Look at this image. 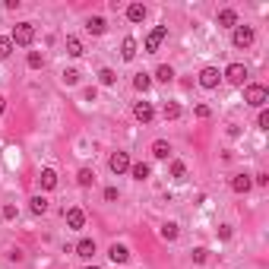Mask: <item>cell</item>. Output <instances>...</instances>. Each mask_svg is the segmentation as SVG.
<instances>
[{"mask_svg": "<svg viewBox=\"0 0 269 269\" xmlns=\"http://www.w3.org/2000/svg\"><path fill=\"white\" fill-rule=\"evenodd\" d=\"M10 42H13V45H19V48H29V45L35 42V26H32V23H19V26L13 29Z\"/></svg>", "mask_w": 269, "mask_h": 269, "instance_id": "cell-1", "label": "cell"}, {"mask_svg": "<svg viewBox=\"0 0 269 269\" xmlns=\"http://www.w3.org/2000/svg\"><path fill=\"white\" fill-rule=\"evenodd\" d=\"M244 101L254 105V108H263V105L269 101V89H266V86H257V82L247 86V89H244Z\"/></svg>", "mask_w": 269, "mask_h": 269, "instance_id": "cell-2", "label": "cell"}, {"mask_svg": "<svg viewBox=\"0 0 269 269\" xmlns=\"http://www.w3.org/2000/svg\"><path fill=\"white\" fill-rule=\"evenodd\" d=\"M254 38H257L254 26H235V32H231V45H235V48H250Z\"/></svg>", "mask_w": 269, "mask_h": 269, "instance_id": "cell-3", "label": "cell"}, {"mask_svg": "<svg viewBox=\"0 0 269 269\" xmlns=\"http://www.w3.org/2000/svg\"><path fill=\"white\" fill-rule=\"evenodd\" d=\"M165 38H168V26H155V29L146 35V45H142V48H146V54H155Z\"/></svg>", "mask_w": 269, "mask_h": 269, "instance_id": "cell-4", "label": "cell"}, {"mask_svg": "<svg viewBox=\"0 0 269 269\" xmlns=\"http://www.w3.org/2000/svg\"><path fill=\"white\" fill-rule=\"evenodd\" d=\"M222 76H225L231 86H244V82H247V67H244V64H228Z\"/></svg>", "mask_w": 269, "mask_h": 269, "instance_id": "cell-5", "label": "cell"}, {"mask_svg": "<svg viewBox=\"0 0 269 269\" xmlns=\"http://www.w3.org/2000/svg\"><path fill=\"white\" fill-rule=\"evenodd\" d=\"M130 165H133V161H130V155H127V152H114L111 158H108V168H111L114 174H123V171H130Z\"/></svg>", "mask_w": 269, "mask_h": 269, "instance_id": "cell-6", "label": "cell"}, {"mask_svg": "<svg viewBox=\"0 0 269 269\" xmlns=\"http://www.w3.org/2000/svg\"><path fill=\"white\" fill-rule=\"evenodd\" d=\"M219 82H222V73H219L215 67H203V70H200V86H203V89H215Z\"/></svg>", "mask_w": 269, "mask_h": 269, "instance_id": "cell-7", "label": "cell"}, {"mask_svg": "<svg viewBox=\"0 0 269 269\" xmlns=\"http://www.w3.org/2000/svg\"><path fill=\"white\" fill-rule=\"evenodd\" d=\"M250 187H254V174L241 171V174L231 177V190H235V193H250Z\"/></svg>", "mask_w": 269, "mask_h": 269, "instance_id": "cell-8", "label": "cell"}, {"mask_svg": "<svg viewBox=\"0 0 269 269\" xmlns=\"http://www.w3.org/2000/svg\"><path fill=\"white\" fill-rule=\"evenodd\" d=\"M133 117H136L139 123H152V117H155V108H152L149 101H136V105H133Z\"/></svg>", "mask_w": 269, "mask_h": 269, "instance_id": "cell-9", "label": "cell"}, {"mask_svg": "<svg viewBox=\"0 0 269 269\" xmlns=\"http://www.w3.org/2000/svg\"><path fill=\"white\" fill-rule=\"evenodd\" d=\"M76 257L92 260V257H95V241H92V238H82V241L76 244Z\"/></svg>", "mask_w": 269, "mask_h": 269, "instance_id": "cell-10", "label": "cell"}, {"mask_svg": "<svg viewBox=\"0 0 269 269\" xmlns=\"http://www.w3.org/2000/svg\"><path fill=\"white\" fill-rule=\"evenodd\" d=\"M67 225H70V228H82V225H86V212H82L79 206L67 209Z\"/></svg>", "mask_w": 269, "mask_h": 269, "instance_id": "cell-11", "label": "cell"}, {"mask_svg": "<svg viewBox=\"0 0 269 269\" xmlns=\"http://www.w3.org/2000/svg\"><path fill=\"white\" fill-rule=\"evenodd\" d=\"M149 174H152V168L146 165V161H136V165H130V177H133V181H149Z\"/></svg>", "mask_w": 269, "mask_h": 269, "instance_id": "cell-12", "label": "cell"}, {"mask_svg": "<svg viewBox=\"0 0 269 269\" xmlns=\"http://www.w3.org/2000/svg\"><path fill=\"white\" fill-rule=\"evenodd\" d=\"M136 48H139L136 38H130V35H127V38L120 42V57H123V60H133V57H136Z\"/></svg>", "mask_w": 269, "mask_h": 269, "instance_id": "cell-13", "label": "cell"}, {"mask_svg": "<svg viewBox=\"0 0 269 269\" xmlns=\"http://www.w3.org/2000/svg\"><path fill=\"white\" fill-rule=\"evenodd\" d=\"M108 257H111L114 263H127V260H130V250L123 247V244H111V250H108Z\"/></svg>", "mask_w": 269, "mask_h": 269, "instance_id": "cell-14", "label": "cell"}, {"mask_svg": "<svg viewBox=\"0 0 269 269\" xmlns=\"http://www.w3.org/2000/svg\"><path fill=\"white\" fill-rule=\"evenodd\" d=\"M38 181H42V190H54V187H57V171H54V168H45Z\"/></svg>", "mask_w": 269, "mask_h": 269, "instance_id": "cell-15", "label": "cell"}, {"mask_svg": "<svg viewBox=\"0 0 269 269\" xmlns=\"http://www.w3.org/2000/svg\"><path fill=\"white\" fill-rule=\"evenodd\" d=\"M86 29L92 32V35H105V29H108V23H105V16H89V23H86Z\"/></svg>", "mask_w": 269, "mask_h": 269, "instance_id": "cell-16", "label": "cell"}, {"mask_svg": "<svg viewBox=\"0 0 269 269\" xmlns=\"http://www.w3.org/2000/svg\"><path fill=\"white\" fill-rule=\"evenodd\" d=\"M127 19L130 23H142V19H146V7H142V4H130L127 7Z\"/></svg>", "mask_w": 269, "mask_h": 269, "instance_id": "cell-17", "label": "cell"}, {"mask_svg": "<svg viewBox=\"0 0 269 269\" xmlns=\"http://www.w3.org/2000/svg\"><path fill=\"white\" fill-rule=\"evenodd\" d=\"M48 200H45V196H32V200H29V209H32V215H45L48 212Z\"/></svg>", "mask_w": 269, "mask_h": 269, "instance_id": "cell-18", "label": "cell"}, {"mask_svg": "<svg viewBox=\"0 0 269 269\" xmlns=\"http://www.w3.org/2000/svg\"><path fill=\"white\" fill-rule=\"evenodd\" d=\"M219 26L235 29V26H238V13H235V10H222V13H219Z\"/></svg>", "mask_w": 269, "mask_h": 269, "instance_id": "cell-19", "label": "cell"}, {"mask_svg": "<svg viewBox=\"0 0 269 269\" xmlns=\"http://www.w3.org/2000/svg\"><path fill=\"white\" fill-rule=\"evenodd\" d=\"M152 155H155V158H168V155H171V142L155 139V142H152Z\"/></svg>", "mask_w": 269, "mask_h": 269, "instance_id": "cell-20", "label": "cell"}, {"mask_svg": "<svg viewBox=\"0 0 269 269\" xmlns=\"http://www.w3.org/2000/svg\"><path fill=\"white\" fill-rule=\"evenodd\" d=\"M76 184H79V187H92V184H95V171H92V168H79Z\"/></svg>", "mask_w": 269, "mask_h": 269, "instance_id": "cell-21", "label": "cell"}, {"mask_svg": "<svg viewBox=\"0 0 269 269\" xmlns=\"http://www.w3.org/2000/svg\"><path fill=\"white\" fill-rule=\"evenodd\" d=\"M149 86H152V76L149 73H136L133 76V89H136V92H149Z\"/></svg>", "mask_w": 269, "mask_h": 269, "instance_id": "cell-22", "label": "cell"}, {"mask_svg": "<svg viewBox=\"0 0 269 269\" xmlns=\"http://www.w3.org/2000/svg\"><path fill=\"white\" fill-rule=\"evenodd\" d=\"M177 235H181L177 222H165V225H161V238H165V241H177Z\"/></svg>", "mask_w": 269, "mask_h": 269, "instance_id": "cell-23", "label": "cell"}, {"mask_svg": "<svg viewBox=\"0 0 269 269\" xmlns=\"http://www.w3.org/2000/svg\"><path fill=\"white\" fill-rule=\"evenodd\" d=\"M168 174L174 177V181H184V177H187V165H184V161H171Z\"/></svg>", "mask_w": 269, "mask_h": 269, "instance_id": "cell-24", "label": "cell"}, {"mask_svg": "<svg viewBox=\"0 0 269 269\" xmlns=\"http://www.w3.org/2000/svg\"><path fill=\"white\" fill-rule=\"evenodd\" d=\"M155 79H158V82H174V70H171L168 64H161V67L155 70Z\"/></svg>", "mask_w": 269, "mask_h": 269, "instance_id": "cell-25", "label": "cell"}, {"mask_svg": "<svg viewBox=\"0 0 269 269\" xmlns=\"http://www.w3.org/2000/svg\"><path fill=\"white\" fill-rule=\"evenodd\" d=\"M161 114H165V120H177V117H181V105H177V101H165V111H161Z\"/></svg>", "mask_w": 269, "mask_h": 269, "instance_id": "cell-26", "label": "cell"}, {"mask_svg": "<svg viewBox=\"0 0 269 269\" xmlns=\"http://www.w3.org/2000/svg\"><path fill=\"white\" fill-rule=\"evenodd\" d=\"M67 54H70V57H79V54H82V42L73 38V35L67 38Z\"/></svg>", "mask_w": 269, "mask_h": 269, "instance_id": "cell-27", "label": "cell"}, {"mask_svg": "<svg viewBox=\"0 0 269 269\" xmlns=\"http://www.w3.org/2000/svg\"><path fill=\"white\" fill-rule=\"evenodd\" d=\"M98 82H101V86H114V82H117V73H114L111 67H105L101 73H98Z\"/></svg>", "mask_w": 269, "mask_h": 269, "instance_id": "cell-28", "label": "cell"}, {"mask_svg": "<svg viewBox=\"0 0 269 269\" xmlns=\"http://www.w3.org/2000/svg\"><path fill=\"white\" fill-rule=\"evenodd\" d=\"M60 79H64L67 86H76V82H79V70H73V67H67L64 73H60Z\"/></svg>", "mask_w": 269, "mask_h": 269, "instance_id": "cell-29", "label": "cell"}, {"mask_svg": "<svg viewBox=\"0 0 269 269\" xmlns=\"http://www.w3.org/2000/svg\"><path fill=\"white\" fill-rule=\"evenodd\" d=\"M10 54H13V42L7 38V35H0V60H7Z\"/></svg>", "mask_w": 269, "mask_h": 269, "instance_id": "cell-30", "label": "cell"}, {"mask_svg": "<svg viewBox=\"0 0 269 269\" xmlns=\"http://www.w3.org/2000/svg\"><path fill=\"white\" fill-rule=\"evenodd\" d=\"M26 64H29L32 70H38V67L45 64V57H42V54H38V51H29V57H26Z\"/></svg>", "mask_w": 269, "mask_h": 269, "instance_id": "cell-31", "label": "cell"}, {"mask_svg": "<svg viewBox=\"0 0 269 269\" xmlns=\"http://www.w3.org/2000/svg\"><path fill=\"white\" fill-rule=\"evenodd\" d=\"M206 257H209L206 247H196V250H193V263H206Z\"/></svg>", "mask_w": 269, "mask_h": 269, "instance_id": "cell-32", "label": "cell"}, {"mask_svg": "<svg viewBox=\"0 0 269 269\" xmlns=\"http://www.w3.org/2000/svg\"><path fill=\"white\" fill-rule=\"evenodd\" d=\"M200 120H206V117H212V111H209V105H196V111H193Z\"/></svg>", "mask_w": 269, "mask_h": 269, "instance_id": "cell-33", "label": "cell"}, {"mask_svg": "<svg viewBox=\"0 0 269 269\" xmlns=\"http://www.w3.org/2000/svg\"><path fill=\"white\" fill-rule=\"evenodd\" d=\"M257 127H260V130H269V111H260V117H257Z\"/></svg>", "mask_w": 269, "mask_h": 269, "instance_id": "cell-34", "label": "cell"}, {"mask_svg": "<svg viewBox=\"0 0 269 269\" xmlns=\"http://www.w3.org/2000/svg\"><path fill=\"white\" fill-rule=\"evenodd\" d=\"M254 184H257V187H266V184H269V174H266V171L254 174Z\"/></svg>", "mask_w": 269, "mask_h": 269, "instance_id": "cell-35", "label": "cell"}, {"mask_svg": "<svg viewBox=\"0 0 269 269\" xmlns=\"http://www.w3.org/2000/svg\"><path fill=\"white\" fill-rule=\"evenodd\" d=\"M117 196H120V193H117V187H105V200H108V203H114Z\"/></svg>", "mask_w": 269, "mask_h": 269, "instance_id": "cell-36", "label": "cell"}, {"mask_svg": "<svg viewBox=\"0 0 269 269\" xmlns=\"http://www.w3.org/2000/svg\"><path fill=\"white\" fill-rule=\"evenodd\" d=\"M7 257H10L13 263H23V257H26V254H23V250H19V247H13V250H10V254H7Z\"/></svg>", "mask_w": 269, "mask_h": 269, "instance_id": "cell-37", "label": "cell"}, {"mask_svg": "<svg viewBox=\"0 0 269 269\" xmlns=\"http://www.w3.org/2000/svg\"><path fill=\"white\" fill-rule=\"evenodd\" d=\"M16 215H19V212H16V206L7 203V206H4V219H16Z\"/></svg>", "mask_w": 269, "mask_h": 269, "instance_id": "cell-38", "label": "cell"}, {"mask_svg": "<svg viewBox=\"0 0 269 269\" xmlns=\"http://www.w3.org/2000/svg\"><path fill=\"white\" fill-rule=\"evenodd\" d=\"M82 98H86V101H95V98H98V92H95V86H89L86 92H82Z\"/></svg>", "mask_w": 269, "mask_h": 269, "instance_id": "cell-39", "label": "cell"}, {"mask_svg": "<svg viewBox=\"0 0 269 269\" xmlns=\"http://www.w3.org/2000/svg\"><path fill=\"white\" fill-rule=\"evenodd\" d=\"M219 238H222V241L231 238V225H222V228H219Z\"/></svg>", "mask_w": 269, "mask_h": 269, "instance_id": "cell-40", "label": "cell"}, {"mask_svg": "<svg viewBox=\"0 0 269 269\" xmlns=\"http://www.w3.org/2000/svg\"><path fill=\"white\" fill-rule=\"evenodd\" d=\"M4 111H7V98H4V95H0V114H4Z\"/></svg>", "mask_w": 269, "mask_h": 269, "instance_id": "cell-41", "label": "cell"}, {"mask_svg": "<svg viewBox=\"0 0 269 269\" xmlns=\"http://www.w3.org/2000/svg\"><path fill=\"white\" fill-rule=\"evenodd\" d=\"M86 269H98V266H86Z\"/></svg>", "mask_w": 269, "mask_h": 269, "instance_id": "cell-42", "label": "cell"}]
</instances>
